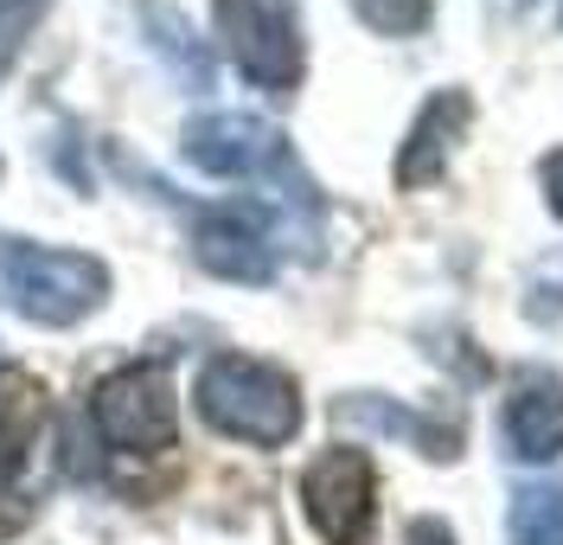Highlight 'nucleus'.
I'll return each mask as SVG.
<instances>
[{
    "mask_svg": "<svg viewBox=\"0 0 563 545\" xmlns=\"http://www.w3.org/2000/svg\"><path fill=\"white\" fill-rule=\"evenodd\" d=\"M467 129H474V97H467V90H435V97L417 109L404 148H397V186H404V193L435 186L449 174L455 148L467 142Z\"/></svg>",
    "mask_w": 563,
    "mask_h": 545,
    "instance_id": "6e6552de",
    "label": "nucleus"
},
{
    "mask_svg": "<svg viewBox=\"0 0 563 545\" xmlns=\"http://www.w3.org/2000/svg\"><path fill=\"white\" fill-rule=\"evenodd\" d=\"M404 545H455V526H449V520H435V513H422V520H410Z\"/></svg>",
    "mask_w": 563,
    "mask_h": 545,
    "instance_id": "f3484780",
    "label": "nucleus"
},
{
    "mask_svg": "<svg viewBox=\"0 0 563 545\" xmlns=\"http://www.w3.org/2000/svg\"><path fill=\"white\" fill-rule=\"evenodd\" d=\"M192 251L224 283H269L276 276V231H269V218L256 206H211V212H199Z\"/></svg>",
    "mask_w": 563,
    "mask_h": 545,
    "instance_id": "0eeeda50",
    "label": "nucleus"
},
{
    "mask_svg": "<svg viewBox=\"0 0 563 545\" xmlns=\"http://www.w3.org/2000/svg\"><path fill=\"white\" fill-rule=\"evenodd\" d=\"M512 545H563V488H526L512 501Z\"/></svg>",
    "mask_w": 563,
    "mask_h": 545,
    "instance_id": "9b49d317",
    "label": "nucleus"
},
{
    "mask_svg": "<svg viewBox=\"0 0 563 545\" xmlns=\"http://www.w3.org/2000/svg\"><path fill=\"white\" fill-rule=\"evenodd\" d=\"M558 20H563V13H558Z\"/></svg>",
    "mask_w": 563,
    "mask_h": 545,
    "instance_id": "6ab92c4d",
    "label": "nucleus"
},
{
    "mask_svg": "<svg viewBox=\"0 0 563 545\" xmlns=\"http://www.w3.org/2000/svg\"><path fill=\"white\" fill-rule=\"evenodd\" d=\"M33 417H38V392H33V385H26L20 399H0V494H7V481L20 475V462H26Z\"/></svg>",
    "mask_w": 563,
    "mask_h": 545,
    "instance_id": "f8f14e48",
    "label": "nucleus"
},
{
    "mask_svg": "<svg viewBox=\"0 0 563 545\" xmlns=\"http://www.w3.org/2000/svg\"><path fill=\"white\" fill-rule=\"evenodd\" d=\"M499 7H506V13H512V7H519V13H526V7H531V0H499Z\"/></svg>",
    "mask_w": 563,
    "mask_h": 545,
    "instance_id": "a211bd4d",
    "label": "nucleus"
},
{
    "mask_svg": "<svg viewBox=\"0 0 563 545\" xmlns=\"http://www.w3.org/2000/svg\"><path fill=\"white\" fill-rule=\"evenodd\" d=\"M109 302V270L90 251L26 244L0 231V308L33 327H70Z\"/></svg>",
    "mask_w": 563,
    "mask_h": 545,
    "instance_id": "f257e3e1",
    "label": "nucleus"
},
{
    "mask_svg": "<svg viewBox=\"0 0 563 545\" xmlns=\"http://www.w3.org/2000/svg\"><path fill=\"white\" fill-rule=\"evenodd\" d=\"M179 148H186V161H192L199 174H211V181H282V186L301 181V167L288 161L282 129L263 122V116H244V109L192 116Z\"/></svg>",
    "mask_w": 563,
    "mask_h": 545,
    "instance_id": "20e7f679",
    "label": "nucleus"
},
{
    "mask_svg": "<svg viewBox=\"0 0 563 545\" xmlns=\"http://www.w3.org/2000/svg\"><path fill=\"white\" fill-rule=\"evenodd\" d=\"M538 186H544V206L563 218V148H551V154L538 161Z\"/></svg>",
    "mask_w": 563,
    "mask_h": 545,
    "instance_id": "dca6fc26",
    "label": "nucleus"
},
{
    "mask_svg": "<svg viewBox=\"0 0 563 545\" xmlns=\"http://www.w3.org/2000/svg\"><path fill=\"white\" fill-rule=\"evenodd\" d=\"M301 513L327 545L378 539V469L365 449H327L301 475Z\"/></svg>",
    "mask_w": 563,
    "mask_h": 545,
    "instance_id": "423d86ee",
    "label": "nucleus"
},
{
    "mask_svg": "<svg viewBox=\"0 0 563 545\" xmlns=\"http://www.w3.org/2000/svg\"><path fill=\"white\" fill-rule=\"evenodd\" d=\"M154 52H167V58L179 65V77H186L192 90H206V84H211V65H206V52L192 45V33H186V20H174V13H161V20H154Z\"/></svg>",
    "mask_w": 563,
    "mask_h": 545,
    "instance_id": "4468645a",
    "label": "nucleus"
},
{
    "mask_svg": "<svg viewBox=\"0 0 563 545\" xmlns=\"http://www.w3.org/2000/svg\"><path fill=\"white\" fill-rule=\"evenodd\" d=\"M199 417L218 436H238V443H256V449H282L301 430V385L269 360L218 353L199 372Z\"/></svg>",
    "mask_w": 563,
    "mask_h": 545,
    "instance_id": "f03ea898",
    "label": "nucleus"
},
{
    "mask_svg": "<svg viewBox=\"0 0 563 545\" xmlns=\"http://www.w3.org/2000/svg\"><path fill=\"white\" fill-rule=\"evenodd\" d=\"M90 417H97L109 449H129V456L174 449L179 399H174L167 366H122V372H109L97 385V399H90Z\"/></svg>",
    "mask_w": 563,
    "mask_h": 545,
    "instance_id": "39448f33",
    "label": "nucleus"
},
{
    "mask_svg": "<svg viewBox=\"0 0 563 545\" xmlns=\"http://www.w3.org/2000/svg\"><path fill=\"white\" fill-rule=\"evenodd\" d=\"M358 7V20L372 26V33L385 39H410L429 26V13H435V0H352Z\"/></svg>",
    "mask_w": 563,
    "mask_h": 545,
    "instance_id": "ddd939ff",
    "label": "nucleus"
},
{
    "mask_svg": "<svg viewBox=\"0 0 563 545\" xmlns=\"http://www.w3.org/2000/svg\"><path fill=\"white\" fill-rule=\"evenodd\" d=\"M506 449L519 462H558L563 456V379L531 366L512 379V399H506Z\"/></svg>",
    "mask_w": 563,
    "mask_h": 545,
    "instance_id": "1a4fd4ad",
    "label": "nucleus"
},
{
    "mask_svg": "<svg viewBox=\"0 0 563 545\" xmlns=\"http://www.w3.org/2000/svg\"><path fill=\"white\" fill-rule=\"evenodd\" d=\"M340 424H372V430H397V436H410V443H422V456L429 462H455V449H461V430L455 424H429V417H410V411H397V404L385 399H346L340 404Z\"/></svg>",
    "mask_w": 563,
    "mask_h": 545,
    "instance_id": "9d476101",
    "label": "nucleus"
},
{
    "mask_svg": "<svg viewBox=\"0 0 563 545\" xmlns=\"http://www.w3.org/2000/svg\"><path fill=\"white\" fill-rule=\"evenodd\" d=\"M211 26L224 39L231 65L256 84L288 97L308 72V45H301V13L295 0H211Z\"/></svg>",
    "mask_w": 563,
    "mask_h": 545,
    "instance_id": "7ed1b4c3",
    "label": "nucleus"
},
{
    "mask_svg": "<svg viewBox=\"0 0 563 545\" xmlns=\"http://www.w3.org/2000/svg\"><path fill=\"white\" fill-rule=\"evenodd\" d=\"M45 7H52V0H0V77L13 72V58H20V45L33 39Z\"/></svg>",
    "mask_w": 563,
    "mask_h": 545,
    "instance_id": "2eb2a0df",
    "label": "nucleus"
}]
</instances>
